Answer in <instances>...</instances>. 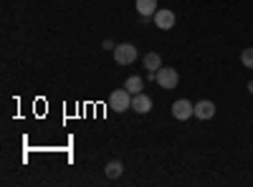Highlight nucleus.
Listing matches in <instances>:
<instances>
[{"instance_id":"nucleus-1","label":"nucleus","mask_w":253,"mask_h":187,"mask_svg":"<svg viewBox=\"0 0 253 187\" xmlns=\"http://www.w3.org/2000/svg\"><path fill=\"white\" fill-rule=\"evenodd\" d=\"M109 109H112V112H126V109H132V91H126V89L112 91V96H109Z\"/></svg>"},{"instance_id":"nucleus-2","label":"nucleus","mask_w":253,"mask_h":187,"mask_svg":"<svg viewBox=\"0 0 253 187\" xmlns=\"http://www.w3.org/2000/svg\"><path fill=\"white\" fill-rule=\"evenodd\" d=\"M155 81L162 86V89H177V81H180V74L177 69H157L155 71Z\"/></svg>"},{"instance_id":"nucleus-3","label":"nucleus","mask_w":253,"mask_h":187,"mask_svg":"<svg viewBox=\"0 0 253 187\" xmlns=\"http://www.w3.org/2000/svg\"><path fill=\"white\" fill-rule=\"evenodd\" d=\"M114 61H117L119 66L134 64V61H137V48H134L132 43H119V46L114 48Z\"/></svg>"},{"instance_id":"nucleus-4","label":"nucleus","mask_w":253,"mask_h":187,"mask_svg":"<svg viewBox=\"0 0 253 187\" xmlns=\"http://www.w3.org/2000/svg\"><path fill=\"white\" fill-rule=\"evenodd\" d=\"M172 116L180 119V121H185V119H190V116H195V104H190L187 99H177V101L172 104Z\"/></svg>"},{"instance_id":"nucleus-5","label":"nucleus","mask_w":253,"mask_h":187,"mask_svg":"<svg viewBox=\"0 0 253 187\" xmlns=\"http://www.w3.org/2000/svg\"><path fill=\"white\" fill-rule=\"evenodd\" d=\"M152 18H155V26H157L160 31H170V28H175V13H172V10L160 8Z\"/></svg>"},{"instance_id":"nucleus-6","label":"nucleus","mask_w":253,"mask_h":187,"mask_svg":"<svg viewBox=\"0 0 253 187\" xmlns=\"http://www.w3.org/2000/svg\"><path fill=\"white\" fill-rule=\"evenodd\" d=\"M132 109L137 112V114H147V112H150L152 109V99L150 96H147V94H134L132 96Z\"/></svg>"},{"instance_id":"nucleus-7","label":"nucleus","mask_w":253,"mask_h":187,"mask_svg":"<svg viewBox=\"0 0 253 187\" xmlns=\"http://www.w3.org/2000/svg\"><path fill=\"white\" fill-rule=\"evenodd\" d=\"M195 116L198 119H213L215 116V104L213 101H198L195 104Z\"/></svg>"},{"instance_id":"nucleus-8","label":"nucleus","mask_w":253,"mask_h":187,"mask_svg":"<svg viewBox=\"0 0 253 187\" xmlns=\"http://www.w3.org/2000/svg\"><path fill=\"white\" fill-rule=\"evenodd\" d=\"M137 13L142 18H152L157 13V0H137Z\"/></svg>"},{"instance_id":"nucleus-9","label":"nucleus","mask_w":253,"mask_h":187,"mask_svg":"<svg viewBox=\"0 0 253 187\" xmlns=\"http://www.w3.org/2000/svg\"><path fill=\"white\" fill-rule=\"evenodd\" d=\"M144 69H147V71L162 69V56H160V53H147V56H144Z\"/></svg>"},{"instance_id":"nucleus-10","label":"nucleus","mask_w":253,"mask_h":187,"mask_svg":"<svg viewBox=\"0 0 253 187\" xmlns=\"http://www.w3.org/2000/svg\"><path fill=\"white\" fill-rule=\"evenodd\" d=\"M142 86H144V81H142L139 76H129V78L124 81V89H126V91H132V94H139Z\"/></svg>"},{"instance_id":"nucleus-11","label":"nucleus","mask_w":253,"mask_h":187,"mask_svg":"<svg viewBox=\"0 0 253 187\" xmlns=\"http://www.w3.org/2000/svg\"><path fill=\"white\" fill-rule=\"evenodd\" d=\"M104 172H107V177H109V180H117V177L124 172V164H122L119 159H117V162H109V164H107V170H104Z\"/></svg>"},{"instance_id":"nucleus-12","label":"nucleus","mask_w":253,"mask_h":187,"mask_svg":"<svg viewBox=\"0 0 253 187\" xmlns=\"http://www.w3.org/2000/svg\"><path fill=\"white\" fill-rule=\"evenodd\" d=\"M241 64H243L246 69H253V48H246V51L241 53Z\"/></svg>"},{"instance_id":"nucleus-13","label":"nucleus","mask_w":253,"mask_h":187,"mask_svg":"<svg viewBox=\"0 0 253 187\" xmlns=\"http://www.w3.org/2000/svg\"><path fill=\"white\" fill-rule=\"evenodd\" d=\"M248 91L253 94V81H248Z\"/></svg>"}]
</instances>
